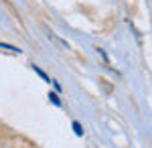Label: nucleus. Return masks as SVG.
<instances>
[{
	"instance_id": "3",
	"label": "nucleus",
	"mask_w": 152,
	"mask_h": 148,
	"mask_svg": "<svg viewBox=\"0 0 152 148\" xmlns=\"http://www.w3.org/2000/svg\"><path fill=\"white\" fill-rule=\"evenodd\" d=\"M49 97L53 100V103H57V106H61V102H59V97L55 95V93H49Z\"/></svg>"
},
{
	"instance_id": "2",
	"label": "nucleus",
	"mask_w": 152,
	"mask_h": 148,
	"mask_svg": "<svg viewBox=\"0 0 152 148\" xmlns=\"http://www.w3.org/2000/svg\"><path fill=\"white\" fill-rule=\"evenodd\" d=\"M73 130H75V134H77V136H83V128H81L79 122H73Z\"/></svg>"
},
{
	"instance_id": "1",
	"label": "nucleus",
	"mask_w": 152,
	"mask_h": 148,
	"mask_svg": "<svg viewBox=\"0 0 152 148\" xmlns=\"http://www.w3.org/2000/svg\"><path fill=\"white\" fill-rule=\"evenodd\" d=\"M49 39H53L55 43H59V45L63 47V49H69V45H67V43H65L63 39H59V37H55V34H53V33H49Z\"/></svg>"
}]
</instances>
